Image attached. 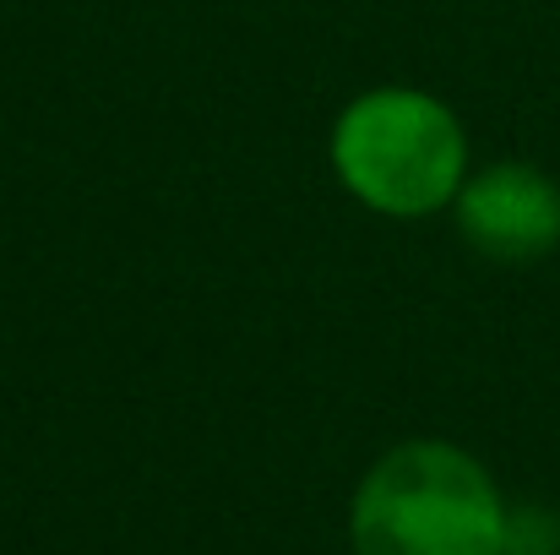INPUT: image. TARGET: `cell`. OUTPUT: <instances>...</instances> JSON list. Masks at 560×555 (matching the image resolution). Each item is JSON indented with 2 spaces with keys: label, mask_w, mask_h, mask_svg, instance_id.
I'll list each match as a JSON object with an SVG mask.
<instances>
[{
  "label": "cell",
  "mask_w": 560,
  "mask_h": 555,
  "mask_svg": "<svg viewBox=\"0 0 560 555\" xmlns=\"http://www.w3.org/2000/svg\"><path fill=\"white\" fill-rule=\"evenodd\" d=\"M354 555H501L506 501L452 441L392 447L354 490Z\"/></svg>",
  "instance_id": "cell-1"
},
{
  "label": "cell",
  "mask_w": 560,
  "mask_h": 555,
  "mask_svg": "<svg viewBox=\"0 0 560 555\" xmlns=\"http://www.w3.org/2000/svg\"><path fill=\"white\" fill-rule=\"evenodd\" d=\"M332 170L371 212L424 218L457 201L468 137L441 99L419 88H371L332 126Z\"/></svg>",
  "instance_id": "cell-2"
},
{
  "label": "cell",
  "mask_w": 560,
  "mask_h": 555,
  "mask_svg": "<svg viewBox=\"0 0 560 555\" xmlns=\"http://www.w3.org/2000/svg\"><path fill=\"white\" fill-rule=\"evenodd\" d=\"M463 240L501 267H528L560 245V185L534 164H490L457 190Z\"/></svg>",
  "instance_id": "cell-3"
},
{
  "label": "cell",
  "mask_w": 560,
  "mask_h": 555,
  "mask_svg": "<svg viewBox=\"0 0 560 555\" xmlns=\"http://www.w3.org/2000/svg\"><path fill=\"white\" fill-rule=\"evenodd\" d=\"M560 551V523L550 512L528 507V512H506V545L501 555H556Z\"/></svg>",
  "instance_id": "cell-4"
}]
</instances>
